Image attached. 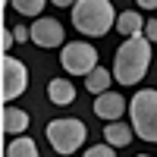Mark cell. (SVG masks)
I'll list each match as a JSON object with an SVG mask.
<instances>
[{
    "label": "cell",
    "instance_id": "cell-1",
    "mask_svg": "<svg viewBox=\"0 0 157 157\" xmlns=\"http://www.w3.org/2000/svg\"><path fill=\"white\" fill-rule=\"evenodd\" d=\"M148 66H151V41L141 32V35L126 38V44H120L113 57V78L120 85H138L145 78Z\"/></svg>",
    "mask_w": 157,
    "mask_h": 157
},
{
    "label": "cell",
    "instance_id": "cell-2",
    "mask_svg": "<svg viewBox=\"0 0 157 157\" xmlns=\"http://www.w3.org/2000/svg\"><path fill=\"white\" fill-rule=\"evenodd\" d=\"M72 25L88 38H104L116 29V10L110 0H78L72 6Z\"/></svg>",
    "mask_w": 157,
    "mask_h": 157
},
{
    "label": "cell",
    "instance_id": "cell-3",
    "mask_svg": "<svg viewBox=\"0 0 157 157\" xmlns=\"http://www.w3.org/2000/svg\"><path fill=\"white\" fill-rule=\"evenodd\" d=\"M129 123L141 141L157 145V88H145L129 101Z\"/></svg>",
    "mask_w": 157,
    "mask_h": 157
},
{
    "label": "cell",
    "instance_id": "cell-4",
    "mask_svg": "<svg viewBox=\"0 0 157 157\" xmlns=\"http://www.w3.org/2000/svg\"><path fill=\"white\" fill-rule=\"evenodd\" d=\"M88 138V129L82 120H72V116H60V120H50L47 123V141L57 154H75L78 148L85 145Z\"/></svg>",
    "mask_w": 157,
    "mask_h": 157
},
{
    "label": "cell",
    "instance_id": "cell-5",
    "mask_svg": "<svg viewBox=\"0 0 157 157\" xmlns=\"http://www.w3.org/2000/svg\"><path fill=\"white\" fill-rule=\"evenodd\" d=\"M60 66L69 75H88L91 69H98V50L85 41H69L60 50Z\"/></svg>",
    "mask_w": 157,
    "mask_h": 157
},
{
    "label": "cell",
    "instance_id": "cell-6",
    "mask_svg": "<svg viewBox=\"0 0 157 157\" xmlns=\"http://www.w3.org/2000/svg\"><path fill=\"white\" fill-rule=\"evenodd\" d=\"M25 88H29V69H25V63L3 54V88H0L3 101H16Z\"/></svg>",
    "mask_w": 157,
    "mask_h": 157
},
{
    "label": "cell",
    "instance_id": "cell-7",
    "mask_svg": "<svg viewBox=\"0 0 157 157\" xmlns=\"http://www.w3.org/2000/svg\"><path fill=\"white\" fill-rule=\"evenodd\" d=\"M32 44H38V47H63V25L57 22V19H50V16H38L32 25Z\"/></svg>",
    "mask_w": 157,
    "mask_h": 157
},
{
    "label": "cell",
    "instance_id": "cell-8",
    "mask_svg": "<svg viewBox=\"0 0 157 157\" xmlns=\"http://www.w3.org/2000/svg\"><path fill=\"white\" fill-rule=\"evenodd\" d=\"M126 110H129V104H126L123 94H116V91H104V94L94 98V116H101V120H107V123L123 120Z\"/></svg>",
    "mask_w": 157,
    "mask_h": 157
},
{
    "label": "cell",
    "instance_id": "cell-9",
    "mask_svg": "<svg viewBox=\"0 0 157 157\" xmlns=\"http://www.w3.org/2000/svg\"><path fill=\"white\" fill-rule=\"evenodd\" d=\"M47 98L57 104V107H69L75 101V85L69 78H54V82L47 85Z\"/></svg>",
    "mask_w": 157,
    "mask_h": 157
},
{
    "label": "cell",
    "instance_id": "cell-10",
    "mask_svg": "<svg viewBox=\"0 0 157 157\" xmlns=\"http://www.w3.org/2000/svg\"><path fill=\"white\" fill-rule=\"evenodd\" d=\"M25 129H29V113L6 104L3 107V132L6 135H25Z\"/></svg>",
    "mask_w": 157,
    "mask_h": 157
},
{
    "label": "cell",
    "instance_id": "cell-11",
    "mask_svg": "<svg viewBox=\"0 0 157 157\" xmlns=\"http://www.w3.org/2000/svg\"><path fill=\"white\" fill-rule=\"evenodd\" d=\"M132 135H135V129L123 126V120H113L110 126H104V141L113 145V148H126L129 141H132Z\"/></svg>",
    "mask_w": 157,
    "mask_h": 157
},
{
    "label": "cell",
    "instance_id": "cell-12",
    "mask_svg": "<svg viewBox=\"0 0 157 157\" xmlns=\"http://www.w3.org/2000/svg\"><path fill=\"white\" fill-rule=\"evenodd\" d=\"M110 82H116L113 78V69H91L85 75V88L91 91V94H104V91H110Z\"/></svg>",
    "mask_w": 157,
    "mask_h": 157
},
{
    "label": "cell",
    "instance_id": "cell-13",
    "mask_svg": "<svg viewBox=\"0 0 157 157\" xmlns=\"http://www.w3.org/2000/svg\"><path fill=\"white\" fill-rule=\"evenodd\" d=\"M116 29H120L126 38H132V35H141V32H145V19H141L135 10H126V13L116 16Z\"/></svg>",
    "mask_w": 157,
    "mask_h": 157
},
{
    "label": "cell",
    "instance_id": "cell-14",
    "mask_svg": "<svg viewBox=\"0 0 157 157\" xmlns=\"http://www.w3.org/2000/svg\"><path fill=\"white\" fill-rule=\"evenodd\" d=\"M6 157H38V145L29 135H16L6 148Z\"/></svg>",
    "mask_w": 157,
    "mask_h": 157
},
{
    "label": "cell",
    "instance_id": "cell-15",
    "mask_svg": "<svg viewBox=\"0 0 157 157\" xmlns=\"http://www.w3.org/2000/svg\"><path fill=\"white\" fill-rule=\"evenodd\" d=\"M44 3H50V0H10V6L16 10L19 16H32V19H38V16H41Z\"/></svg>",
    "mask_w": 157,
    "mask_h": 157
},
{
    "label": "cell",
    "instance_id": "cell-16",
    "mask_svg": "<svg viewBox=\"0 0 157 157\" xmlns=\"http://www.w3.org/2000/svg\"><path fill=\"white\" fill-rule=\"evenodd\" d=\"M82 157H116V151H113V145H107V141H104V145H91Z\"/></svg>",
    "mask_w": 157,
    "mask_h": 157
},
{
    "label": "cell",
    "instance_id": "cell-17",
    "mask_svg": "<svg viewBox=\"0 0 157 157\" xmlns=\"http://www.w3.org/2000/svg\"><path fill=\"white\" fill-rule=\"evenodd\" d=\"M145 38H148L151 44H157V19H148L145 22Z\"/></svg>",
    "mask_w": 157,
    "mask_h": 157
},
{
    "label": "cell",
    "instance_id": "cell-18",
    "mask_svg": "<svg viewBox=\"0 0 157 157\" xmlns=\"http://www.w3.org/2000/svg\"><path fill=\"white\" fill-rule=\"evenodd\" d=\"M13 41H16V35L6 29V32H3V50H10V47H13Z\"/></svg>",
    "mask_w": 157,
    "mask_h": 157
},
{
    "label": "cell",
    "instance_id": "cell-19",
    "mask_svg": "<svg viewBox=\"0 0 157 157\" xmlns=\"http://www.w3.org/2000/svg\"><path fill=\"white\" fill-rule=\"evenodd\" d=\"M138 6H145V10H157V0H135Z\"/></svg>",
    "mask_w": 157,
    "mask_h": 157
},
{
    "label": "cell",
    "instance_id": "cell-20",
    "mask_svg": "<svg viewBox=\"0 0 157 157\" xmlns=\"http://www.w3.org/2000/svg\"><path fill=\"white\" fill-rule=\"evenodd\" d=\"M50 3H57V6H75L78 0H50Z\"/></svg>",
    "mask_w": 157,
    "mask_h": 157
},
{
    "label": "cell",
    "instance_id": "cell-21",
    "mask_svg": "<svg viewBox=\"0 0 157 157\" xmlns=\"http://www.w3.org/2000/svg\"><path fill=\"white\" fill-rule=\"evenodd\" d=\"M138 157H148V154H138Z\"/></svg>",
    "mask_w": 157,
    "mask_h": 157
}]
</instances>
